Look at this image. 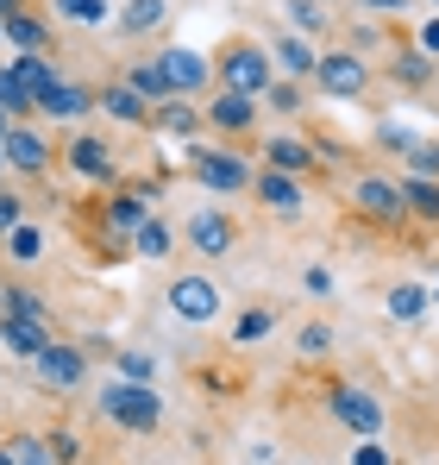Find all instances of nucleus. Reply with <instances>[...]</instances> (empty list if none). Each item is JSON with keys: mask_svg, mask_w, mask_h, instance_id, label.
<instances>
[{"mask_svg": "<svg viewBox=\"0 0 439 465\" xmlns=\"http://www.w3.org/2000/svg\"><path fill=\"white\" fill-rule=\"evenodd\" d=\"M232 239H239V232H232V221H226L220 208H201V214L189 221V245H195V252H208V258H226V252H232Z\"/></svg>", "mask_w": 439, "mask_h": 465, "instance_id": "obj_12", "label": "nucleus"}, {"mask_svg": "<svg viewBox=\"0 0 439 465\" xmlns=\"http://www.w3.org/2000/svg\"><path fill=\"white\" fill-rule=\"evenodd\" d=\"M195 183H201V189H220V195H232V189H251L258 176H251L232 152H195Z\"/></svg>", "mask_w": 439, "mask_h": 465, "instance_id": "obj_7", "label": "nucleus"}, {"mask_svg": "<svg viewBox=\"0 0 439 465\" xmlns=\"http://www.w3.org/2000/svg\"><path fill=\"white\" fill-rule=\"evenodd\" d=\"M220 82L239 88V94H270V57H264L258 45H232V51L220 57Z\"/></svg>", "mask_w": 439, "mask_h": 465, "instance_id": "obj_2", "label": "nucleus"}, {"mask_svg": "<svg viewBox=\"0 0 439 465\" xmlns=\"http://www.w3.org/2000/svg\"><path fill=\"white\" fill-rule=\"evenodd\" d=\"M327 346H333V333H327V327H301V340H295V352H307V359H314V352H327Z\"/></svg>", "mask_w": 439, "mask_h": 465, "instance_id": "obj_39", "label": "nucleus"}, {"mask_svg": "<svg viewBox=\"0 0 439 465\" xmlns=\"http://www.w3.org/2000/svg\"><path fill=\"white\" fill-rule=\"evenodd\" d=\"M358 6H370V13H395V6H408V0H358Z\"/></svg>", "mask_w": 439, "mask_h": 465, "instance_id": "obj_45", "label": "nucleus"}, {"mask_svg": "<svg viewBox=\"0 0 439 465\" xmlns=\"http://www.w3.org/2000/svg\"><path fill=\"white\" fill-rule=\"evenodd\" d=\"M13 227H25V202L0 189V239H6V232H13Z\"/></svg>", "mask_w": 439, "mask_h": 465, "instance_id": "obj_37", "label": "nucleus"}, {"mask_svg": "<svg viewBox=\"0 0 439 465\" xmlns=\"http://www.w3.org/2000/svg\"><path fill=\"white\" fill-rule=\"evenodd\" d=\"M270 107H277V114H301L307 101H301V88H295V82H277V88H270Z\"/></svg>", "mask_w": 439, "mask_h": 465, "instance_id": "obj_38", "label": "nucleus"}, {"mask_svg": "<svg viewBox=\"0 0 439 465\" xmlns=\"http://www.w3.org/2000/svg\"><path fill=\"white\" fill-rule=\"evenodd\" d=\"M408 170H415V176H439V145L415 139V152H408Z\"/></svg>", "mask_w": 439, "mask_h": 465, "instance_id": "obj_35", "label": "nucleus"}, {"mask_svg": "<svg viewBox=\"0 0 439 465\" xmlns=\"http://www.w3.org/2000/svg\"><path fill=\"white\" fill-rule=\"evenodd\" d=\"M270 327H277V314H270V309H251V314H239V327H232V340H239V346H251V340H264Z\"/></svg>", "mask_w": 439, "mask_h": 465, "instance_id": "obj_32", "label": "nucleus"}, {"mask_svg": "<svg viewBox=\"0 0 439 465\" xmlns=\"http://www.w3.org/2000/svg\"><path fill=\"white\" fill-rule=\"evenodd\" d=\"M0 107H6V114H13V120H19V114H25V107H38V94H32V88H25V82L13 76V64H0Z\"/></svg>", "mask_w": 439, "mask_h": 465, "instance_id": "obj_26", "label": "nucleus"}, {"mask_svg": "<svg viewBox=\"0 0 439 465\" xmlns=\"http://www.w3.org/2000/svg\"><path fill=\"white\" fill-rule=\"evenodd\" d=\"M0 314H19V321H51V309H44L32 290H0Z\"/></svg>", "mask_w": 439, "mask_h": 465, "instance_id": "obj_29", "label": "nucleus"}, {"mask_svg": "<svg viewBox=\"0 0 439 465\" xmlns=\"http://www.w3.org/2000/svg\"><path fill=\"white\" fill-rule=\"evenodd\" d=\"M208 120H214L220 133H251V126H258V94L226 88L220 101H208Z\"/></svg>", "mask_w": 439, "mask_h": 465, "instance_id": "obj_13", "label": "nucleus"}, {"mask_svg": "<svg viewBox=\"0 0 439 465\" xmlns=\"http://www.w3.org/2000/svg\"><path fill=\"white\" fill-rule=\"evenodd\" d=\"M402 195H408V214L439 221V183H434V176H408V183H402Z\"/></svg>", "mask_w": 439, "mask_h": 465, "instance_id": "obj_25", "label": "nucleus"}, {"mask_svg": "<svg viewBox=\"0 0 439 465\" xmlns=\"http://www.w3.org/2000/svg\"><path fill=\"white\" fill-rule=\"evenodd\" d=\"M101 107H107L113 120H126V126H151V101L132 88V82H113V88L101 94Z\"/></svg>", "mask_w": 439, "mask_h": 465, "instance_id": "obj_15", "label": "nucleus"}, {"mask_svg": "<svg viewBox=\"0 0 439 465\" xmlns=\"http://www.w3.org/2000/svg\"><path fill=\"white\" fill-rule=\"evenodd\" d=\"M13 76H19L32 94H38V101H44V88L57 82V70L44 64V51H19V57H13Z\"/></svg>", "mask_w": 439, "mask_h": 465, "instance_id": "obj_24", "label": "nucleus"}, {"mask_svg": "<svg viewBox=\"0 0 439 465\" xmlns=\"http://www.w3.org/2000/svg\"><path fill=\"white\" fill-rule=\"evenodd\" d=\"M0 465H19V460H13V447H0Z\"/></svg>", "mask_w": 439, "mask_h": 465, "instance_id": "obj_47", "label": "nucleus"}, {"mask_svg": "<svg viewBox=\"0 0 439 465\" xmlns=\"http://www.w3.org/2000/svg\"><path fill=\"white\" fill-rule=\"evenodd\" d=\"M421 309H427V290L421 283H395L389 290V314L395 321H421Z\"/></svg>", "mask_w": 439, "mask_h": 465, "instance_id": "obj_28", "label": "nucleus"}, {"mask_svg": "<svg viewBox=\"0 0 439 465\" xmlns=\"http://www.w3.org/2000/svg\"><path fill=\"white\" fill-rule=\"evenodd\" d=\"M32 371H38V384L44 390H82L88 384V352H75V346H44L38 359H32Z\"/></svg>", "mask_w": 439, "mask_h": 465, "instance_id": "obj_3", "label": "nucleus"}, {"mask_svg": "<svg viewBox=\"0 0 439 465\" xmlns=\"http://www.w3.org/2000/svg\"><path fill=\"white\" fill-rule=\"evenodd\" d=\"M151 126L170 133V139H189V133L201 126V107H189V101H157V107H151Z\"/></svg>", "mask_w": 439, "mask_h": 465, "instance_id": "obj_17", "label": "nucleus"}, {"mask_svg": "<svg viewBox=\"0 0 439 465\" xmlns=\"http://www.w3.org/2000/svg\"><path fill=\"white\" fill-rule=\"evenodd\" d=\"M352 465H389V453H383V447H376V434H365V447H358V453H352Z\"/></svg>", "mask_w": 439, "mask_h": 465, "instance_id": "obj_41", "label": "nucleus"}, {"mask_svg": "<svg viewBox=\"0 0 439 465\" xmlns=\"http://www.w3.org/2000/svg\"><path fill=\"white\" fill-rule=\"evenodd\" d=\"M13 460L19 465H57L51 460V440H13Z\"/></svg>", "mask_w": 439, "mask_h": 465, "instance_id": "obj_36", "label": "nucleus"}, {"mask_svg": "<svg viewBox=\"0 0 439 465\" xmlns=\"http://www.w3.org/2000/svg\"><path fill=\"white\" fill-rule=\"evenodd\" d=\"M220 302L226 296H220V283H208V277H176L170 283V309L182 314V321H195V327H208L220 314Z\"/></svg>", "mask_w": 439, "mask_h": 465, "instance_id": "obj_4", "label": "nucleus"}, {"mask_svg": "<svg viewBox=\"0 0 439 465\" xmlns=\"http://www.w3.org/2000/svg\"><path fill=\"white\" fill-rule=\"evenodd\" d=\"M258 195H264L277 214H295V208H301V189H295V176H283V170H264V176H258Z\"/></svg>", "mask_w": 439, "mask_h": 465, "instance_id": "obj_22", "label": "nucleus"}, {"mask_svg": "<svg viewBox=\"0 0 439 465\" xmlns=\"http://www.w3.org/2000/svg\"><path fill=\"white\" fill-rule=\"evenodd\" d=\"M132 88H139V94H145L151 107H157V101H170V94H176V82H170V70H163V64H157V57H145V64H132Z\"/></svg>", "mask_w": 439, "mask_h": 465, "instance_id": "obj_21", "label": "nucleus"}, {"mask_svg": "<svg viewBox=\"0 0 439 465\" xmlns=\"http://www.w3.org/2000/svg\"><path fill=\"white\" fill-rule=\"evenodd\" d=\"M0 176H6V152H0Z\"/></svg>", "mask_w": 439, "mask_h": 465, "instance_id": "obj_48", "label": "nucleus"}, {"mask_svg": "<svg viewBox=\"0 0 439 465\" xmlns=\"http://www.w3.org/2000/svg\"><path fill=\"white\" fill-rule=\"evenodd\" d=\"M264 152H270V170H283V176H301V170L314 163V152H307V139H270Z\"/></svg>", "mask_w": 439, "mask_h": 465, "instance_id": "obj_23", "label": "nucleus"}, {"mask_svg": "<svg viewBox=\"0 0 439 465\" xmlns=\"http://www.w3.org/2000/svg\"><path fill=\"white\" fill-rule=\"evenodd\" d=\"M163 13H170V0H126L113 25H120L126 38H139V32H157V25H163Z\"/></svg>", "mask_w": 439, "mask_h": 465, "instance_id": "obj_18", "label": "nucleus"}, {"mask_svg": "<svg viewBox=\"0 0 439 465\" xmlns=\"http://www.w3.org/2000/svg\"><path fill=\"white\" fill-rule=\"evenodd\" d=\"M0 25H6V45H13V51H51V32H44V19H32V13H6Z\"/></svg>", "mask_w": 439, "mask_h": 465, "instance_id": "obj_19", "label": "nucleus"}, {"mask_svg": "<svg viewBox=\"0 0 439 465\" xmlns=\"http://www.w3.org/2000/svg\"><path fill=\"white\" fill-rule=\"evenodd\" d=\"M51 460L75 465V460H82V440H75V434H51Z\"/></svg>", "mask_w": 439, "mask_h": 465, "instance_id": "obj_40", "label": "nucleus"}, {"mask_svg": "<svg viewBox=\"0 0 439 465\" xmlns=\"http://www.w3.org/2000/svg\"><path fill=\"white\" fill-rule=\"evenodd\" d=\"M277 51H283V70H289V76H314V70H320V57H314L301 38H283Z\"/></svg>", "mask_w": 439, "mask_h": 465, "instance_id": "obj_31", "label": "nucleus"}, {"mask_svg": "<svg viewBox=\"0 0 439 465\" xmlns=\"http://www.w3.org/2000/svg\"><path fill=\"white\" fill-rule=\"evenodd\" d=\"M132 245H139V258H163L170 252V227L163 221H145V227L132 232Z\"/></svg>", "mask_w": 439, "mask_h": 465, "instance_id": "obj_34", "label": "nucleus"}, {"mask_svg": "<svg viewBox=\"0 0 439 465\" xmlns=\"http://www.w3.org/2000/svg\"><path fill=\"white\" fill-rule=\"evenodd\" d=\"M395 76L402 82H427V57H395Z\"/></svg>", "mask_w": 439, "mask_h": 465, "instance_id": "obj_42", "label": "nucleus"}, {"mask_svg": "<svg viewBox=\"0 0 439 465\" xmlns=\"http://www.w3.org/2000/svg\"><path fill=\"white\" fill-rule=\"evenodd\" d=\"M6 133H13V114H6V107H0V139H6Z\"/></svg>", "mask_w": 439, "mask_h": 465, "instance_id": "obj_46", "label": "nucleus"}, {"mask_svg": "<svg viewBox=\"0 0 439 465\" xmlns=\"http://www.w3.org/2000/svg\"><path fill=\"white\" fill-rule=\"evenodd\" d=\"M70 170L88 176V183H113V176H120V163H113V152H107L101 139H75L70 145Z\"/></svg>", "mask_w": 439, "mask_h": 465, "instance_id": "obj_14", "label": "nucleus"}, {"mask_svg": "<svg viewBox=\"0 0 439 465\" xmlns=\"http://www.w3.org/2000/svg\"><path fill=\"white\" fill-rule=\"evenodd\" d=\"M107 421H120L126 434H151L157 421H163V396L157 384H132V378H113V384H101V402H94Z\"/></svg>", "mask_w": 439, "mask_h": 465, "instance_id": "obj_1", "label": "nucleus"}, {"mask_svg": "<svg viewBox=\"0 0 439 465\" xmlns=\"http://www.w3.org/2000/svg\"><path fill=\"white\" fill-rule=\"evenodd\" d=\"M145 189H132V195H113L107 202V232H139L145 227Z\"/></svg>", "mask_w": 439, "mask_h": 465, "instance_id": "obj_20", "label": "nucleus"}, {"mask_svg": "<svg viewBox=\"0 0 439 465\" xmlns=\"http://www.w3.org/2000/svg\"><path fill=\"white\" fill-rule=\"evenodd\" d=\"M157 64L170 70L176 94H195V88H208V57H201L195 45H170V51H157Z\"/></svg>", "mask_w": 439, "mask_h": 465, "instance_id": "obj_8", "label": "nucleus"}, {"mask_svg": "<svg viewBox=\"0 0 439 465\" xmlns=\"http://www.w3.org/2000/svg\"><path fill=\"white\" fill-rule=\"evenodd\" d=\"M352 202H358V214H370V221H402V214H408V195H402V183H389V176H358Z\"/></svg>", "mask_w": 439, "mask_h": 465, "instance_id": "obj_5", "label": "nucleus"}, {"mask_svg": "<svg viewBox=\"0 0 439 465\" xmlns=\"http://www.w3.org/2000/svg\"><path fill=\"white\" fill-rule=\"evenodd\" d=\"M6 258H13V264H38V258H44V232L38 227H13L6 232Z\"/></svg>", "mask_w": 439, "mask_h": 465, "instance_id": "obj_27", "label": "nucleus"}, {"mask_svg": "<svg viewBox=\"0 0 439 465\" xmlns=\"http://www.w3.org/2000/svg\"><path fill=\"white\" fill-rule=\"evenodd\" d=\"M295 25H307V32H314V25H320V6H307V0H295Z\"/></svg>", "mask_w": 439, "mask_h": 465, "instance_id": "obj_43", "label": "nucleus"}, {"mask_svg": "<svg viewBox=\"0 0 439 465\" xmlns=\"http://www.w3.org/2000/svg\"><path fill=\"white\" fill-rule=\"evenodd\" d=\"M0 346L13 359H38L51 346V321H19V314H0Z\"/></svg>", "mask_w": 439, "mask_h": 465, "instance_id": "obj_9", "label": "nucleus"}, {"mask_svg": "<svg viewBox=\"0 0 439 465\" xmlns=\"http://www.w3.org/2000/svg\"><path fill=\"white\" fill-rule=\"evenodd\" d=\"M38 107H44V114H51V120H82V114H88V107H94V101H88V88H75V82H51V88H44V101H38Z\"/></svg>", "mask_w": 439, "mask_h": 465, "instance_id": "obj_16", "label": "nucleus"}, {"mask_svg": "<svg viewBox=\"0 0 439 465\" xmlns=\"http://www.w3.org/2000/svg\"><path fill=\"white\" fill-rule=\"evenodd\" d=\"M0 152H6L13 170H25V176H44V170H51V145H44L38 133H25V126H13V133L0 139Z\"/></svg>", "mask_w": 439, "mask_h": 465, "instance_id": "obj_11", "label": "nucleus"}, {"mask_svg": "<svg viewBox=\"0 0 439 465\" xmlns=\"http://www.w3.org/2000/svg\"><path fill=\"white\" fill-rule=\"evenodd\" d=\"M0 38H6V25H0Z\"/></svg>", "mask_w": 439, "mask_h": 465, "instance_id": "obj_49", "label": "nucleus"}, {"mask_svg": "<svg viewBox=\"0 0 439 465\" xmlns=\"http://www.w3.org/2000/svg\"><path fill=\"white\" fill-rule=\"evenodd\" d=\"M333 415L352 428V434H376L383 428V402L370 390H333Z\"/></svg>", "mask_w": 439, "mask_h": 465, "instance_id": "obj_10", "label": "nucleus"}, {"mask_svg": "<svg viewBox=\"0 0 439 465\" xmlns=\"http://www.w3.org/2000/svg\"><path fill=\"white\" fill-rule=\"evenodd\" d=\"M314 76H320V88H327V94H339V101H352V94H365L370 70H365V57H352V51H327Z\"/></svg>", "mask_w": 439, "mask_h": 465, "instance_id": "obj_6", "label": "nucleus"}, {"mask_svg": "<svg viewBox=\"0 0 439 465\" xmlns=\"http://www.w3.org/2000/svg\"><path fill=\"white\" fill-rule=\"evenodd\" d=\"M120 378H132V384H157V352H120Z\"/></svg>", "mask_w": 439, "mask_h": 465, "instance_id": "obj_30", "label": "nucleus"}, {"mask_svg": "<svg viewBox=\"0 0 439 465\" xmlns=\"http://www.w3.org/2000/svg\"><path fill=\"white\" fill-rule=\"evenodd\" d=\"M57 13L75 25H107V0H57Z\"/></svg>", "mask_w": 439, "mask_h": 465, "instance_id": "obj_33", "label": "nucleus"}, {"mask_svg": "<svg viewBox=\"0 0 439 465\" xmlns=\"http://www.w3.org/2000/svg\"><path fill=\"white\" fill-rule=\"evenodd\" d=\"M421 45H427V51H439V19H427V25H421Z\"/></svg>", "mask_w": 439, "mask_h": 465, "instance_id": "obj_44", "label": "nucleus"}]
</instances>
